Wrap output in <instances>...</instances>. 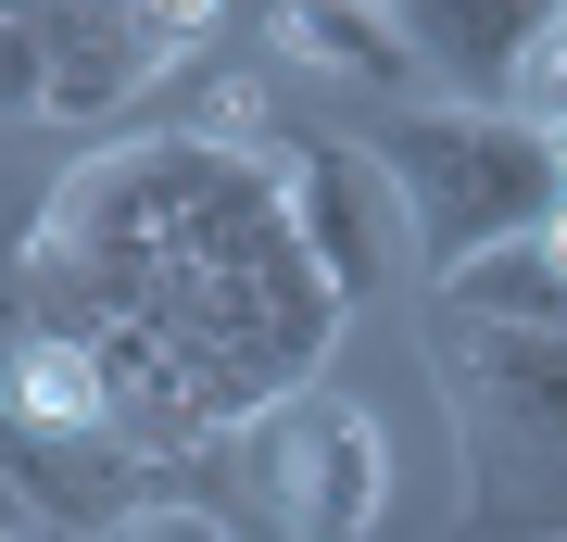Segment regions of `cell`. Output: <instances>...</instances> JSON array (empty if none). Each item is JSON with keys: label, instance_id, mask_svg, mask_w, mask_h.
I'll return each instance as SVG.
<instances>
[{"label": "cell", "instance_id": "obj_3", "mask_svg": "<svg viewBox=\"0 0 567 542\" xmlns=\"http://www.w3.org/2000/svg\"><path fill=\"white\" fill-rule=\"evenodd\" d=\"M379 177L404 202V241H416L429 278H454V265H480L505 241H543L567 215V140H543V126H517V114H466V101L391 114Z\"/></svg>", "mask_w": 567, "mask_h": 542}, {"label": "cell", "instance_id": "obj_9", "mask_svg": "<svg viewBox=\"0 0 567 542\" xmlns=\"http://www.w3.org/2000/svg\"><path fill=\"white\" fill-rule=\"evenodd\" d=\"M517 126L567 140V13H543V39H529V63H517Z\"/></svg>", "mask_w": 567, "mask_h": 542}, {"label": "cell", "instance_id": "obj_12", "mask_svg": "<svg viewBox=\"0 0 567 542\" xmlns=\"http://www.w3.org/2000/svg\"><path fill=\"white\" fill-rule=\"evenodd\" d=\"M0 542H51L39 518H25V492H13V480H0Z\"/></svg>", "mask_w": 567, "mask_h": 542}, {"label": "cell", "instance_id": "obj_2", "mask_svg": "<svg viewBox=\"0 0 567 542\" xmlns=\"http://www.w3.org/2000/svg\"><path fill=\"white\" fill-rule=\"evenodd\" d=\"M429 379H442L454 442H466V542H555L567 530V341L442 316Z\"/></svg>", "mask_w": 567, "mask_h": 542}, {"label": "cell", "instance_id": "obj_1", "mask_svg": "<svg viewBox=\"0 0 567 542\" xmlns=\"http://www.w3.org/2000/svg\"><path fill=\"white\" fill-rule=\"evenodd\" d=\"M13 316L76 341L114 391L126 454L265 429L316 379L341 290L316 278L290 190L252 140H114L39 202L13 253Z\"/></svg>", "mask_w": 567, "mask_h": 542}, {"label": "cell", "instance_id": "obj_4", "mask_svg": "<svg viewBox=\"0 0 567 542\" xmlns=\"http://www.w3.org/2000/svg\"><path fill=\"white\" fill-rule=\"evenodd\" d=\"M252 492L290 542H365L391 518V442L379 417L341 391H290L278 417L252 429Z\"/></svg>", "mask_w": 567, "mask_h": 542}, {"label": "cell", "instance_id": "obj_10", "mask_svg": "<svg viewBox=\"0 0 567 542\" xmlns=\"http://www.w3.org/2000/svg\"><path fill=\"white\" fill-rule=\"evenodd\" d=\"M0 114H39V39H25V13H0Z\"/></svg>", "mask_w": 567, "mask_h": 542}, {"label": "cell", "instance_id": "obj_5", "mask_svg": "<svg viewBox=\"0 0 567 542\" xmlns=\"http://www.w3.org/2000/svg\"><path fill=\"white\" fill-rule=\"evenodd\" d=\"M25 39H39V114H126L152 76H177L189 51H203V13H177V0H102V13H76V0H51V13H25Z\"/></svg>", "mask_w": 567, "mask_h": 542}, {"label": "cell", "instance_id": "obj_8", "mask_svg": "<svg viewBox=\"0 0 567 542\" xmlns=\"http://www.w3.org/2000/svg\"><path fill=\"white\" fill-rule=\"evenodd\" d=\"M290 63H328V76H365V89H404L416 51H404V13H353V0H290L278 13Z\"/></svg>", "mask_w": 567, "mask_h": 542}, {"label": "cell", "instance_id": "obj_7", "mask_svg": "<svg viewBox=\"0 0 567 542\" xmlns=\"http://www.w3.org/2000/svg\"><path fill=\"white\" fill-rule=\"evenodd\" d=\"M529 39H543V13H529V0H505V13H480V0H416V13H404L416 76H454L466 114H492V101L517 114V63H529Z\"/></svg>", "mask_w": 567, "mask_h": 542}, {"label": "cell", "instance_id": "obj_11", "mask_svg": "<svg viewBox=\"0 0 567 542\" xmlns=\"http://www.w3.org/2000/svg\"><path fill=\"white\" fill-rule=\"evenodd\" d=\"M102 542H227L215 518H177V504H140V518H114Z\"/></svg>", "mask_w": 567, "mask_h": 542}, {"label": "cell", "instance_id": "obj_6", "mask_svg": "<svg viewBox=\"0 0 567 542\" xmlns=\"http://www.w3.org/2000/svg\"><path fill=\"white\" fill-rule=\"evenodd\" d=\"M278 190H290V227H303L316 278L341 290V316H353V303L391 278V253H404V202H391L379 152H353V140H303V152L278 164Z\"/></svg>", "mask_w": 567, "mask_h": 542}]
</instances>
